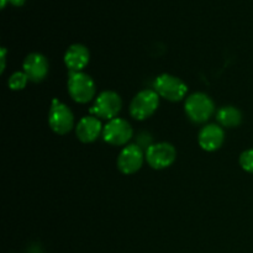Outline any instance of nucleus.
Returning <instances> with one entry per match:
<instances>
[{
  "label": "nucleus",
  "mask_w": 253,
  "mask_h": 253,
  "mask_svg": "<svg viewBox=\"0 0 253 253\" xmlns=\"http://www.w3.org/2000/svg\"><path fill=\"white\" fill-rule=\"evenodd\" d=\"M22 68H24L29 81L34 82V83H40L48 74L49 64L43 54L39 53V52H32V53L27 54L26 58L24 59Z\"/></svg>",
  "instance_id": "10"
},
{
  "label": "nucleus",
  "mask_w": 253,
  "mask_h": 253,
  "mask_svg": "<svg viewBox=\"0 0 253 253\" xmlns=\"http://www.w3.org/2000/svg\"><path fill=\"white\" fill-rule=\"evenodd\" d=\"M160 105V95L152 89H145L136 94L130 104V115L135 120L143 121L151 118Z\"/></svg>",
  "instance_id": "4"
},
{
  "label": "nucleus",
  "mask_w": 253,
  "mask_h": 253,
  "mask_svg": "<svg viewBox=\"0 0 253 253\" xmlns=\"http://www.w3.org/2000/svg\"><path fill=\"white\" fill-rule=\"evenodd\" d=\"M103 126L96 116H84L76 126V133L83 143L94 142L103 133Z\"/></svg>",
  "instance_id": "13"
},
{
  "label": "nucleus",
  "mask_w": 253,
  "mask_h": 253,
  "mask_svg": "<svg viewBox=\"0 0 253 253\" xmlns=\"http://www.w3.org/2000/svg\"><path fill=\"white\" fill-rule=\"evenodd\" d=\"M49 127L57 135H67L74 127V115L66 104L53 100L48 115Z\"/></svg>",
  "instance_id": "7"
},
{
  "label": "nucleus",
  "mask_w": 253,
  "mask_h": 253,
  "mask_svg": "<svg viewBox=\"0 0 253 253\" xmlns=\"http://www.w3.org/2000/svg\"><path fill=\"white\" fill-rule=\"evenodd\" d=\"M29 78L25 74V72H15L7 81V85L11 90H21L26 86Z\"/></svg>",
  "instance_id": "15"
},
{
  "label": "nucleus",
  "mask_w": 253,
  "mask_h": 253,
  "mask_svg": "<svg viewBox=\"0 0 253 253\" xmlns=\"http://www.w3.org/2000/svg\"><path fill=\"white\" fill-rule=\"evenodd\" d=\"M216 120L224 127H237L242 123V113L236 106H222L217 110Z\"/></svg>",
  "instance_id": "14"
},
{
  "label": "nucleus",
  "mask_w": 253,
  "mask_h": 253,
  "mask_svg": "<svg viewBox=\"0 0 253 253\" xmlns=\"http://www.w3.org/2000/svg\"><path fill=\"white\" fill-rule=\"evenodd\" d=\"M240 166L242 167V169L253 174V148L244 151L241 153V156H240Z\"/></svg>",
  "instance_id": "16"
},
{
  "label": "nucleus",
  "mask_w": 253,
  "mask_h": 253,
  "mask_svg": "<svg viewBox=\"0 0 253 253\" xmlns=\"http://www.w3.org/2000/svg\"><path fill=\"white\" fill-rule=\"evenodd\" d=\"M177 157V151L174 146L168 142L153 143L146 151L145 158L150 167L153 169H165L174 163Z\"/></svg>",
  "instance_id": "6"
},
{
  "label": "nucleus",
  "mask_w": 253,
  "mask_h": 253,
  "mask_svg": "<svg viewBox=\"0 0 253 253\" xmlns=\"http://www.w3.org/2000/svg\"><path fill=\"white\" fill-rule=\"evenodd\" d=\"M68 93L76 103L86 104L95 96V83L83 72H71L68 77Z\"/></svg>",
  "instance_id": "2"
},
{
  "label": "nucleus",
  "mask_w": 253,
  "mask_h": 253,
  "mask_svg": "<svg viewBox=\"0 0 253 253\" xmlns=\"http://www.w3.org/2000/svg\"><path fill=\"white\" fill-rule=\"evenodd\" d=\"M132 127L125 119L115 118L103 128V138L111 146H125L132 137Z\"/></svg>",
  "instance_id": "8"
},
{
  "label": "nucleus",
  "mask_w": 253,
  "mask_h": 253,
  "mask_svg": "<svg viewBox=\"0 0 253 253\" xmlns=\"http://www.w3.org/2000/svg\"><path fill=\"white\" fill-rule=\"evenodd\" d=\"M153 88L161 98L173 103L183 100L188 93L187 84L178 77L168 73L158 76L153 83Z\"/></svg>",
  "instance_id": "3"
},
{
  "label": "nucleus",
  "mask_w": 253,
  "mask_h": 253,
  "mask_svg": "<svg viewBox=\"0 0 253 253\" xmlns=\"http://www.w3.org/2000/svg\"><path fill=\"white\" fill-rule=\"evenodd\" d=\"M184 110L192 123L204 124L214 115L215 104L208 94L194 93L185 100Z\"/></svg>",
  "instance_id": "1"
},
{
  "label": "nucleus",
  "mask_w": 253,
  "mask_h": 253,
  "mask_svg": "<svg viewBox=\"0 0 253 253\" xmlns=\"http://www.w3.org/2000/svg\"><path fill=\"white\" fill-rule=\"evenodd\" d=\"M89 49L82 43H74L64 53V64L71 72H82L89 63Z\"/></svg>",
  "instance_id": "12"
},
{
  "label": "nucleus",
  "mask_w": 253,
  "mask_h": 253,
  "mask_svg": "<svg viewBox=\"0 0 253 253\" xmlns=\"http://www.w3.org/2000/svg\"><path fill=\"white\" fill-rule=\"evenodd\" d=\"M7 1H9V0H0V7H1V9H4Z\"/></svg>",
  "instance_id": "19"
},
{
  "label": "nucleus",
  "mask_w": 253,
  "mask_h": 253,
  "mask_svg": "<svg viewBox=\"0 0 253 253\" xmlns=\"http://www.w3.org/2000/svg\"><path fill=\"white\" fill-rule=\"evenodd\" d=\"M225 140V132L220 125L209 124L200 128L198 135L199 146L207 152H214L219 150Z\"/></svg>",
  "instance_id": "11"
},
{
  "label": "nucleus",
  "mask_w": 253,
  "mask_h": 253,
  "mask_svg": "<svg viewBox=\"0 0 253 253\" xmlns=\"http://www.w3.org/2000/svg\"><path fill=\"white\" fill-rule=\"evenodd\" d=\"M5 61H6V48H4L2 47L1 48V69H0V72H4L5 69Z\"/></svg>",
  "instance_id": "17"
},
{
  "label": "nucleus",
  "mask_w": 253,
  "mask_h": 253,
  "mask_svg": "<svg viewBox=\"0 0 253 253\" xmlns=\"http://www.w3.org/2000/svg\"><path fill=\"white\" fill-rule=\"evenodd\" d=\"M145 160L142 150L137 145H126L118 157V168L124 174H133L141 169Z\"/></svg>",
  "instance_id": "9"
},
{
  "label": "nucleus",
  "mask_w": 253,
  "mask_h": 253,
  "mask_svg": "<svg viewBox=\"0 0 253 253\" xmlns=\"http://www.w3.org/2000/svg\"><path fill=\"white\" fill-rule=\"evenodd\" d=\"M121 108H123V100L120 95L113 90H105L96 96L95 103L89 111L96 118L110 121L119 115Z\"/></svg>",
  "instance_id": "5"
},
{
  "label": "nucleus",
  "mask_w": 253,
  "mask_h": 253,
  "mask_svg": "<svg viewBox=\"0 0 253 253\" xmlns=\"http://www.w3.org/2000/svg\"><path fill=\"white\" fill-rule=\"evenodd\" d=\"M9 1L11 2L14 6H22V5L25 4V1H26V0H9Z\"/></svg>",
  "instance_id": "18"
}]
</instances>
